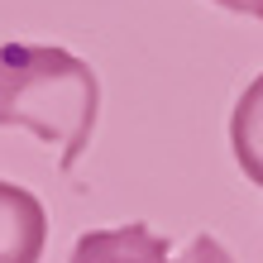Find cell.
<instances>
[{"instance_id": "obj_1", "label": "cell", "mask_w": 263, "mask_h": 263, "mask_svg": "<svg viewBox=\"0 0 263 263\" xmlns=\"http://www.w3.org/2000/svg\"><path fill=\"white\" fill-rule=\"evenodd\" d=\"M101 115V82L77 53L48 43H0V125H20L72 167Z\"/></svg>"}, {"instance_id": "obj_2", "label": "cell", "mask_w": 263, "mask_h": 263, "mask_svg": "<svg viewBox=\"0 0 263 263\" xmlns=\"http://www.w3.org/2000/svg\"><path fill=\"white\" fill-rule=\"evenodd\" d=\"M48 244V215L34 192L0 182V263H39Z\"/></svg>"}, {"instance_id": "obj_3", "label": "cell", "mask_w": 263, "mask_h": 263, "mask_svg": "<svg viewBox=\"0 0 263 263\" xmlns=\"http://www.w3.org/2000/svg\"><path fill=\"white\" fill-rule=\"evenodd\" d=\"M72 263H167V239L139 220L120 230H86L72 244Z\"/></svg>"}, {"instance_id": "obj_4", "label": "cell", "mask_w": 263, "mask_h": 263, "mask_svg": "<svg viewBox=\"0 0 263 263\" xmlns=\"http://www.w3.org/2000/svg\"><path fill=\"white\" fill-rule=\"evenodd\" d=\"M230 148H235V163L244 167V177L263 187V72L235 101V115H230Z\"/></svg>"}, {"instance_id": "obj_5", "label": "cell", "mask_w": 263, "mask_h": 263, "mask_svg": "<svg viewBox=\"0 0 263 263\" xmlns=\"http://www.w3.org/2000/svg\"><path fill=\"white\" fill-rule=\"evenodd\" d=\"M173 263H235V258H230V249H225L220 239H211V235H196V239H192V244H187V249H182Z\"/></svg>"}, {"instance_id": "obj_6", "label": "cell", "mask_w": 263, "mask_h": 263, "mask_svg": "<svg viewBox=\"0 0 263 263\" xmlns=\"http://www.w3.org/2000/svg\"><path fill=\"white\" fill-rule=\"evenodd\" d=\"M215 5L235 10V14H254V20H263V0H215Z\"/></svg>"}]
</instances>
